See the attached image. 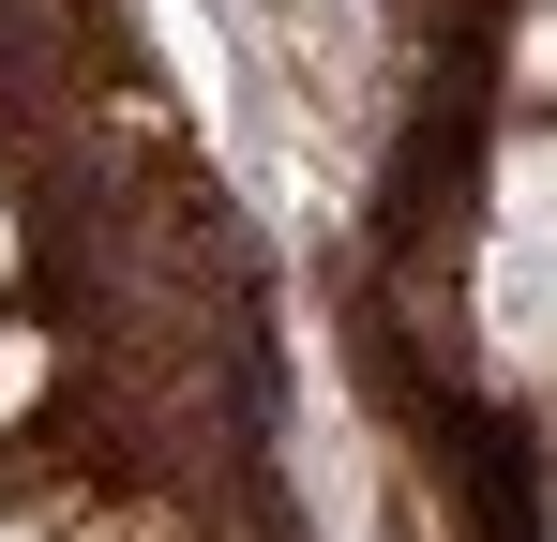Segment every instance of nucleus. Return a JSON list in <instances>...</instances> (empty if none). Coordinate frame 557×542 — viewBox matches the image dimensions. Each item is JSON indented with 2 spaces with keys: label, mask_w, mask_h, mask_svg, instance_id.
I'll return each mask as SVG.
<instances>
[{
  "label": "nucleus",
  "mask_w": 557,
  "mask_h": 542,
  "mask_svg": "<svg viewBox=\"0 0 557 542\" xmlns=\"http://www.w3.org/2000/svg\"><path fill=\"white\" fill-rule=\"evenodd\" d=\"M15 392H30V347H0V407H15Z\"/></svg>",
  "instance_id": "f257e3e1"
}]
</instances>
